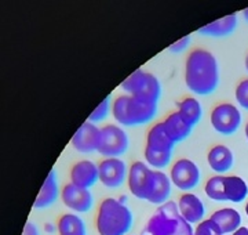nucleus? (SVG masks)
Here are the masks:
<instances>
[{
    "instance_id": "4",
    "label": "nucleus",
    "mask_w": 248,
    "mask_h": 235,
    "mask_svg": "<svg viewBox=\"0 0 248 235\" xmlns=\"http://www.w3.org/2000/svg\"><path fill=\"white\" fill-rule=\"evenodd\" d=\"M115 120L123 126H140L149 123L157 114V104L133 96H119L112 104Z\"/></svg>"
},
{
    "instance_id": "31",
    "label": "nucleus",
    "mask_w": 248,
    "mask_h": 235,
    "mask_svg": "<svg viewBox=\"0 0 248 235\" xmlns=\"http://www.w3.org/2000/svg\"><path fill=\"white\" fill-rule=\"evenodd\" d=\"M45 228L47 233H54V226H51V224H46Z\"/></svg>"
},
{
    "instance_id": "23",
    "label": "nucleus",
    "mask_w": 248,
    "mask_h": 235,
    "mask_svg": "<svg viewBox=\"0 0 248 235\" xmlns=\"http://www.w3.org/2000/svg\"><path fill=\"white\" fill-rule=\"evenodd\" d=\"M57 230L60 235H87L84 221L73 213L62 215L58 220Z\"/></svg>"
},
{
    "instance_id": "3",
    "label": "nucleus",
    "mask_w": 248,
    "mask_h": 235,
    "mask_svg": "<svg viewBox=\"0 0 248 235\" xmlns=\"http://www.w3.org/2000/svg\"><path fill=\"white\" fill-rule=\"evenodd\" d=\"M95 226L99 235H127L133 227V213L119 199H104L98 209Z\"/></svg>"
},
{
    "instance_id": "1",
    "label": "nucleus",
    "mask_w": 248,
    "mask_h": 235,
    "mask_svg": "<svg viewBox=\"0 0 248 235\" xmlns=\"http://www.w3.org/2000/svg\"><path fill=\"white\" fill-rule=\"evenodd\" d=\"M185 83L197 96H208L219 84L218 61L213 53L196 49L190 51L185 63Z\"/></svg>"
},
{
    "instance_id": "17",
    "label": "nucleus",
    "mask_w": 248,
    "mask_h": 235,
    "mask_svg": "<svg viewBox=\"0 0 248 235\" xmlns=\"http://www.w3.org/2000/svg\"><path fill=\"white\" fill-rule=\"evenodd\" d=\"M210 218L219 227L222 235L233 234L241 227V215L233 208L219 209L214 212Z\"/></svg>"
},
{
    "instance_id": "12",
    "label": "nucleus",
    "mask_w": 248,
    "mask_h": 235,
    "mask_svg": "<svg viewBox=\"0 0 248 235\" xmlns=\"http://www.w3.org/2000/svg\"><path fill=\"white\" fill-rule=\"evenodd\" d=\"M99 181L108 188H117L125 180L127 166L120 158H107L98 165Z\"/></svg>"
},
{
    "instance_id": "24",
    "label": "nucleus",
    "mask_w": 248,
    "mask_h": 235,
    "mask_svg": "<svg viewBox=\"0 0 248 235\" xmlns=\"http://www.w3.org/2000/svg\"><path fill=\"white\" fill-rule=\"evenodd\" d=\"M178 112L192 127H195L200 122L202 115H203V109H202L199 100L193 99V97H186L182 100L178 104Z\"/></svg>"
},
{
    "instance_id": "32",
    "label": "nucleus",
    "mask_w": 248,
    "mask_h": 235,
    "mask_svg": "<svg viewBox=\"0 0 248 235\" xmlns=\"http://www.w3.org/2000/svg\"><path fill=\"white\" fill-rule=\"evenodd\" d=\"M243 17L248 21V9H246L244 11H243Z\"/></svg>"
},
{
    "instance_id": "26",
    "label": "nucleus",
    "mask_w": 248,
    "mask_h": 235,
    "mask_svg": "<svg viewBox=\"0 0 248 235\" xmlns=\"http://www.w3.org/2000/svg\"><path fill=\"white\" fill-rule=\"evenodd\" d=\"M195 235H222L219 227L214 223L211 218L200 221L196 227Z\"/></svg>"
},
{
    "instance_id": "29",
    "label": "nucleus",
    "mask_w": 248,
    "mask_h": 235,
    "mask_svg": "<svg viewBox=\"0 0 248 235\" xmlns=\"http://www.w3.org/2000/svg\"><path fill=\"white\" fill-rule=\"evenodd\" d=\"M22 235H39V230H37V227L32 221H28L27 224H25Z\"/></svg>"
},
{
    "instance_id": "11",
    "label": "nucleus",
    "mask_w": 248,
    "mask_h": 235,
    "mask_svg": "<svg viewBox=\"0 0 248 235\" xmlns=\"http://www.w3.org/2000/svg\"><path fill=\"white\" fill-rule=\"evenodd\" d=\"M170 179L179 190L190 191L196 188L200 183V169L193 161L182 158L172 165Z\"/></svg>"
},
{
    "instance_id": "8",
    "label": "nucleus",
    "mask_w": 248,
    "mask_h": 235,
    "mask_svg": "<svg viewBox=\"0 0 248 235\" xmlns=\"http://www.w3.org/2000/svg\"><path fill=\"white\" fill-rule=\"evenodd\" d=\"M130 138L122 127L116 125H107L101 129V138L98 152L107 158H119L127 152Z\"/></svg>"
},
{
    "instance_id": "13",
    "label": "nucleus",
    "mask_w": 248,
    "mask_h": 235,
    "mask_svg": "<svg viewBox=\"0 0 248 235\" xmlns=\"http://www.w3.org/2000/svg\"><path fill=\"white\" fill-rule=\"evenodd\" d=\"M61 198L65 206H68L75 212H79V213L90 212V209L93 208V203H94L91 191L87 190V188L78 187L72 183L63 187L61 192Z\"/></svg>"
},
{
    "instance_id": "6",
    "label": "nucleus",
    "mask_w": 248,
    "mask_h": 235,
    "mask_svg": "<svg viewBox=\"0 0 248 235\" xmlns=\"http://www.w3.org/2000/svg\"><path fill=\"white\" fill-rule=\"evenodd\" d=\"M204 192L213 201L240 203L248 195V185L239 176H214L205 183Z\"/></svg>"
},
{
    "instance_id": "33",
    "label": "nucleus",
    "mask_w": 248,
    "mask_h": 235,
    "mask_svg": "<svg viewBox=\"0 0 248 235\" xmlns=\"http://www.w3.org/2000/svg\"><path fill=\"white\" fill-rule=\"evenodd\" d=\"M246 69H247V72H248V54L247 57H246Z\"/></svg>"
},
{
    "instance_id": "27",
    "label": "nucleus",
    "mask_w": 248,
    "mask_h": 235,
    "mask_svg": "<svg viewBox=\"0 0 248 235\" xmlns=\"http://www.w3.org/2000/svg\"><path fill=\"white\" fill-rule=\"evenodd\" d=\"M234 96H236V101L239 102L240 107L248 111V79H244L237 84Z\"/></svg>"
},
{
    "instance_id": "5",
    "label": "nucleus",
    "mask_w": 248,
    "mask_h": 235,
    "mask_svg": "<svg viewBox=\"0 0 248 235\" xmlns=\"http://www.w3.org/2000/svg\"><path fill=\"white\" fill-rule=\"evenodd\" d=\"M175 143L167 134L163 122H159L151 127L146 137V147H145V161L148 165H152L156 169H163L169 166L172 150Z\"/></svg>"
},
{
    "instance_id": "20",
    "label": "nucleus",
    "mask_w": 248,
    "mask_h": 235,
    "mask_svg": "<svg viewBox=\"0 0 248 235\" xmlns=\"http://www.w3.org/2000/svg\"><path fill=\"white\" fill-rule=\"evenodd\" d=\"M237 27V16L236 14H231L226 16L221 19H217L211 24L205 25V27L199 29L200 35H205V36L213 37H222L232 35L233 31Z\"/></svg>"
},
{
    "instance_id": "18",
    "label": "nucleus",
    "mask_w": 248,
    "mask_h": 235,
    "mask_svg": "<svg viewBox=\"0 0 248 235\" xmlns=\"http://www.w3.org/2000/svg\"><path fill=\"white\" fill-rule=\"evenodd\" d=\"M163 126L166 129L167 134L171 137V140L177 144L184 141L186 137H189L193 127L181 117L179 112H172L163 120Z\"/></svg>"
},
{
    "instance_id": "14",
    "label": "nucleus",
    "mask_w": 248,
    "mask_h": 235,
    "mask_svg": "<svg viewBox=\"0 0 248 235\" xmlns=\"http://www.w3.org/2000/svg\"><path fill=\"white\" fill-rule=\"evenodd\" d=\"M101 138V129H98L95 123L84 122L79 130L72 137V145L73 148L80 154H91L94 151H98Z\"/></svg>"
},
{
    "instance_id": "35",
    "label": "nucleus",
    "mask_w": 248,
    "mask_h": 235,
    "mask_svg": "<svg viewBox=\"0 0 248 235\" xmlns=\"http://www.w3.org/2000/svg\"><path fill=\"white\" fill-rule=\"evenodd\" d=\"M246 213H247V216H248V202H247V205H246Z\"/></svg>"
},
{
    "instance_id": "9",
    "label": "nucleus",
    "mask_w": 248,
    "mask_h": 235,
    "mask_svg": "<svg viewBox=\"0 0 248 235\" xmlns=\"http://www.w3.org/2000/svg\"><path fill=\"white\" fill-rule=\"evenodd\" d=\"M210 119H211V125L218 133L223 136H232L241 126L243 117L236 105L231 102H222L211 111Z\"/></svg>"
},
{
    "instance_id": "22",
    "label": "nucleus",
    "mask_w": 248,
    "mask_h": 235,
    "mask_svg": "<svg viewBox=\"0 0 248 235\" xmlns=\"http://www.w3.org/2000/svg\"><path fill=\"white\" fill-rule=\"evenodd\" d=\"M171 179L166 173L155 170V185L148 202L155 203V205H163L169 202L170 195H171Z\"/></svg>"
},
{
    "instance_id": "7",
    "label": "nucleus",
    "mask_w": 248,
    "mask_h": 235,
    "mask_svg": "<svg viewBox=\"0 0 248 235\" xmlns=\"http://www.w3.org/2000/svg\"><path fill=\"white\" fill-rule=\"evenodd\" d=\"M123 90L137 99L157 104L161 97V84L153 73L138 69L122 83Z\"/></svg>"
},
{
    "instance_id": "30",
    "label": "nucleus",
    "mask_w": 248,
    "mask_h": 235,
    "mask_svg": "<svg viewBox=\"0 0 248 235\" xmlns=\"http://www.w3.org/2000/svg\"><path fill=\"white\" fill-rule=\"evenodd\" d=\"M233 235H248V228L247 227H240L237 231H234Z\"/></svg>"
},
{
    "instance_id": "15",
    "label": "nucleus",
    "mask_w": 248,
    "mask_h": 235,
    "mask_svg": "<svg viewBox=\"0 0 248 235\" xmlns=\"http://www.w3.org/2000/svg\"><path fill=\"white\" fill-rule=\"evenodd\" d=\"M97 181H99V170L93 161L84 159L73 165L71 170L72 184L90 190V187H93Z\"/></svg>"
},
{
    "instance_id": "2",
    "label": "nucleus",
    "mask_w": 248,
    "mask_h": 235,
    "mask_svg": "<svg viewBox=\"0 0 248 235\" xmlns=\"http://www.w3.org/2000/svg\"><path fill=\"white\" fill-rule=\"evenodd\" d=\"M141 235H195V230L179 213L178 203L169 201L155 210Z\"/></svg>"
},
{
    "instance_id": "16",
    "label": "nucleus",
    "mask_w": 248,
    "mask_h": 235,
    "mask_svg": "<svg viewBox=\"0 0 248 235\" xmlns=\"http://www.w3.org/2000/svg\"><path fill=\"white\" fill-rule=\"evenodd\" d=\"M178 209L189 224H199L200 221H203L205 208L202 199L195 194L185 192L178 201Z\"/></svg>"
},
{
    "instance_id": "25",
    "label": "nucleus",
    "mask_w": 248,
    "mask_h": 235,
    "mask_svg": "<svg viewBox=\"0 0 248 235\" xmlns=\"http://www.w3.org/2000/svg\"><path fill=\"white\" fill-rule=\"evenodd\" d=\"M109 111H110V96H108L107 99L104 100L97 108L91 112V115L89 117V122H91V123H98V122L105 120L108 115H109Z\"/></svg>"
},
{
    "instance_id": "10",
    "label": "nucleus",
    "mask_w": 248,
    "mask_h": 235,
    "mask_svg": "<svg viewBox=\"0 0 248 235\" xmlns=\"http://www.w3.org/2000/svg\"><path fill=\"white\" fill-rule=\"evenodd\" d=\"M155 185V170L146 163L137 161L130 168L128 174V188L135 198L148 201Z\"/></svg>"
},
{
    "instance_id": "34",
    "label": "nucleus",
    "mask_w": 248,
    "mask_h": 235,
    "mask_svg": "<svg viewBox=\"0 0 248 235\" xmlns=\"http://www.w3.org/2000/svg\"><path fill=\"white\" fill-rule=\"evenodd\" d=\"M246 137H247V140H248V122H247V125H246Z\"/></svg>"
},
{
    "instance_id": "21",
    "label": "nucleus",
    "mask_w": 248,
    "mask_h": 235,
    "mask_svg": "<svg viewBox=\"0 0 248 235\" xmlns=\"http://www.w3.org/2000/svg\"><path fill=\"white\" fill-rule=\"evenodd\" d=\"M57 198H58V183H57V177H55V170H51L48 173L47 179L45 180V184H43L42 190H40L37 198H36L33 208H48L57 201Z\"/></svg>"
},
{
    "instance_id": "19",
    "label": "nucleus",
    "mask_w": 248,
    "mask_h": 235,
    "mask_svg": "<svg viewBox=\"0 0 248 235\" xmlns=\"http://www.w3.org/2000/svg\"><path fill=\"white\" fill-rule=\"evenodd\" d=\"M210 168L217 173L229 172L233 166V152L225 145H215L207 155Z\"/></svg>"
},
{
    "instance_id": "28",
    "label": "nucleus",
    "mask_w": 248,
    "mask_h": 235,
    "mask_svg": "<svg viewBox=\"0 0 248 235\" xmlns=\"http://www.w3.org/2000/svg\"><path fill=\"white\" fill-rule=\"evenodd\" d=\"M189 45H190V36H185L182 37V39H179L175 43H172L169 47V50L171 53H174V54H178V53L185 51L186 49L189 47Z\"/></svg>"
}]
</instances>
